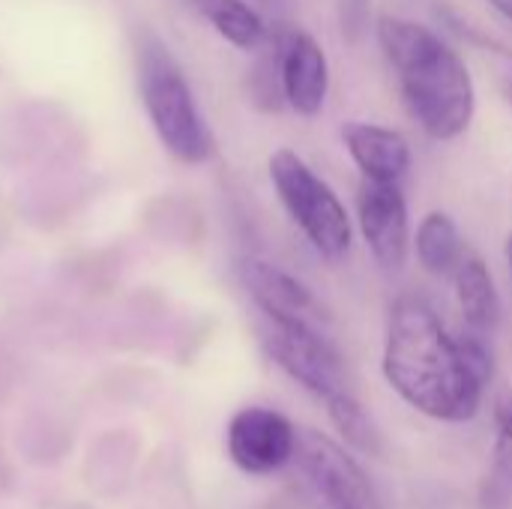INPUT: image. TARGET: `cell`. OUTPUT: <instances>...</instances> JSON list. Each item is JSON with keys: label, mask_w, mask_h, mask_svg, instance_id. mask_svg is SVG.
Listing matches in <instances>:
<instances>
[{"label": "cell", "mask_w": 512, "mask_h": 509, "mask_svg": "<svg viewBox=\"0 0 512 509\" xmlns=\"http://www.w3.org/2000/svg\"><path fill=\"white\" fill-rule=\"evenodd\" d=\"M381 372L405 405L438 423L474 420L489 387L468 363L459 336L417 294H402L390 306Z\"/></svg>", "instance_id": "obj_1"}, {"label": "cell", "mask_w": 512, "mask_h": 509, "mask_svg": "<svg viewBox=\"0 0 512 509\" xmlns=\"http://www.w3.org/2000/svg\"><path fill=\"white\" fill-rule=\"evenodd\" d=\"M375 39L417 126L435 141L465 135L474 123L477 87L462 54L432 27L399 15H381Z\"/></svg>", "instance_id": "obj_2"}, {"label": "cell", "mask_w": 512, "mask_h": 509, "mask_svg": "<svg viewBox=\"0 0 512 509\" xmlns=\"http://www.w3.org/2000/svg\"><path fill=\"white\" fill-rule=\"evenodd\" d=\"M132 60L141 105L159 138V144L186 165H201L213 156V135L204 123V114L195 102V93L186 81L183 66L171 54L168 42L138 24L132 30Z\"/></svg>", "instance_id": "obj_3"}, {"label": "cell", "mask_w": 512, "mask_h": 509, "mask_svg": "<svg viewBox=\"0 0 512 509\" xmlns=\"http://www.w3.org/2000/svg\"><path fill=\"white\" fill-rule=\"evenodd\" d=\"M267 171L285 213L303 231L309 246L324 261H342L351 249L354 228L336 189L291 147L273 150Z\"/></svg>", "instance_id": "obj_4"}, {"label": "cell", "mask_w": 512, "mask_h": 509, "mask_svg": "<svg viewBox=\"0 0 512 509\" xmlns=\"http://www.w3.org/2000/svg\"><path fill=\"white\" fill-rule=\"evenodd\" d=\"M291 471L309 509H381L357 459L339 441L315 429L300 432Z\"/></svg>", "instance_id": "obj_5"}, {"label": "cell", "mask_w": 512, "mask_h": 509, "mask_svg": "<svg viewBox=\"0 0 512 509\" xmlns=\"http://www.w3.org/2000/svg\"><path fill=\"white\" fill-rule=\"evenodd\" d=\"M264 348L270 360L318 402H327L348 390L342 357L333 348L327 330L267 324Z\"/></svg>", "instance_id": "obj_6"}, {"label": "cell", "mask_w": 512, "mask_h": 509, "mask_svg": "<svg viewBox=\"0 0 512 509\" xmlns=\"http://www.w3.org/2000/svg\"><path fill=\"white\" fill-rule=\"evenodd\" d=\"M300 432L294 423L273 408H243L231 417L225 447L237 471L249 477H270L291 468Z\"/></svg>", "instance_id": "obj_7"}, {"label": "cell", "mask_w": 512, "mask_h": 509, "mask_svg": "<svg viewBox=\"0 0 512 509\" xmlns=\"http://www.w3.org/2000/svg\"><path fill=\"white\" fill-rule=\"evenodd\" d=\"M357 222H360V231L372 258L384 270L399 273L408 264V255L414 246L408 198L402 186L363 180L357 192Z\"/></svg>", "instance_id": "obj_8"}, {"label": "cell", "mask_w": 512, "mask_h": 509, "mask_svg": "<svg viewBox=\"0 0 512 509\" xmlns=\"http://www.w3.org/2000/svg\"><path fill=\"white\" fill-rule=\"evenodd\" d=\"M270 42L279 54L285 105L300 117H318L330 93V60L321 42L291 24H279L270 33Z\"/></svg>", "instance_id": "obj_9"}, {"label": "cell", "mask_w": 512, "mask_h": 509, "mask_svg": "<svg viewBox=\"0 0 512 509\" xmlns=\"http://www.w3.org/2000/svg\"><path fill=\"white\" fill-rule=\"evenodd\" d=\"M240 282L267 318V324L327 330V315L318 297L309 291V285H303L279 264H270L264 258H246L240 261Z\"/></svg>", "instance_id": "obj_10"}, {"label": "cell", "mask_w": 512, "mask_h": 509, "mask_svg": "<svg viewBox=\"0 0 512 509\" xmlns=\"http://www.w3.org/2000/svg\"><path fill=\"white\" fill-rule=\"evenodd\" d=\"M342 144L363 180L402 183V177L411 171V144L393 126L351 120L342 126Z\"/></svg>", "instance_id": "obj_11"}, {"label": "cell", "mask_w": 512, "mask_h": 509, "mask_svg": "<svg viewBox=\"0 0 512 509\" xmlns=\"http://www.w3.org/2000/svg\"><path fill=\"white\" fill-rule=\"evenodd\" d=\"M453 285H456L459 312H462L468 330H474L480 336H492L501 324L504 306H501V294H498V285H495L486 261L474 252H465V258L459 261V267L453 273Z\"/></svg>", "instance_id": "obj_12"}, {"label": "cell", "mask_w": 512, "mask_h": 509, "mask_svg": "<svg viewBox=\"0 0 512 509\" xmlns=\"http://www.w3.org/2000/svg\"><path fill=\"white\" fill-rule=\"evenodd\" d=\"M414 252L420 267L429 276L447 279L456 273L459 261L465 258V240L462 231L456 225V219L444 210H432L420 219L417 225V237H414Z\"/></svg>", "instance_id": "obj_13"}, {"label": "cell", "mask_w": 512, "mask_h": 509, "mask_svg": "<svg viewBox=\"0 0 512 509\" xmlns=\"http://www.w3.org/2000/svg\"><path fill=\"white\" fill-rule=\"evenodd\" d=\"M192 6L240 51H258L270 39V27L246 0H192Z\"/></svg>", "instance_id": "obj_14"}, {"label": "cell", "mask_w": 512, "mask_h": 509, "mask_svg": "<svg viewBox=\"0 0 512 509\" xmlns=\"http://www.w3.org/2000/svg\"><path fill=\"white\" fill-rule=\"evenodd\" d=\"M483 507H512V393H501L495 399V444L489 477L483 486Z\"/></svg>", "instance_id": "obj_15"}, {"label": "cell", "mask_w": 512, "mask_h": 509, "mask_svg": "<svg viewBox=\"0 0 512 509\" xmlns=\"http://www.w3.org/2000/svg\"><path fill=\"white\" fill-rule=\"evenodd\" d=\"M324 408H327V417H330L333 429L339 432L342 444H348L357 453H369V456L381 453V432L351 390L327 399Z\"/></svg>", "instance_id": "obj_16"}, {"label": "cell", "mask_w": 512, "mask_h": 509, "mask_svg": "<svg viewBox=\"0 0 512 509\" xmlns=\"http://www.w3.org/2000/svg\"><path fill=\"white\" fill-rule=\"evenodd\" d=\"M261 57L255 60V66L249 69L246 87H249V99L255 108L276 114L285 108V90H282V72H279V54L276 45L267 39L261 48Z\"/></svg>", "instance_id": "obj_17"}, {"label": "cell", "mask_w": 512, "mask_h": 509, "mask_svg": "<svg viewBox=\"0 0 512 509\" xmlns=\"http://www.w3.org/2000/svg\"><path fill=\"white\" fill-rule=\"evenodd\" d=\"M450 24H453V30H456L459 36H465V39L492 63L495 84H498V90L504 93V99L512 105V48H507L504 42H498V39H492V36H486V33L477 30V27L462 24L459 18H453Z\"/></svg>", "instance_id": "obj_18"}, {"label": "cell", "mask_w": 512, "mask_h": 509, "mask_svg": "<svg viewBox=\"0 0 512 509\" xmlns=\"http://www.w3.org/2000/svg\"><path fill=\"white\" fill-rule=\"evenodd\" d=\"M336 18H339V30L345 42L357 45L369 30L372 0H336Z\"/></svg>", "instance_id": "obj_19"}, {"label": "cell", "mask_w": 512, "mask_h": 509, "mask_svg": "<svg viewBox=\"0 0 512 509\" xmlns=\"http://www.w3.org/2000/svg\"><path fill=\"white\" fill-rule=\"evenodd\" d=\"M486 3H489V6H492V9H495V12L512 27V0H486Z\"/></svg>", "instance_id": "obj_20"}, {"label": "cell", "mask_w": 512, "mask_h": 509, "mask_svg": "<svg viewBox=\"0 0 512 509\" xmlns=\"http://www.w3.org/2000/svg\"><path fill=\"white\" fill-rule=\"evenodd\" d=\"M504 255H507V264H510V270H512V231H510V237H507V243H504Z\"/></svg>", "instance_id": "obj_21"}]
</instances>
